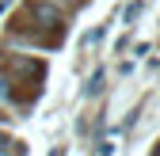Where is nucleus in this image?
Segmentation results:
<instances>
[{
    "label": "nucleus",
    "instance_id": "20e7f679",
    "mask_svg": "<svg viewBox=\"0 0 160 156\" xmlns=\"http://www.w3.org/2000/svg\"><path fill=\"white\" fill-rule=\"evenodd\" d=\"M152 156H160V145H156V149H152Z\"/></svg>",
    "mask_w": 160,
    "mask_h": 156
},
{
    "label": "nucleus",
    "instance_id": "f257e3e1",
    "mask_svg": "<svg viewBox=\"0 0 160 156\" xmlns=\"http://www.w3.org/2000/svg\"><path fill=\"white\" fill-rule=\"evenodd\" d=\"M31 15H34L42 27H53V23H61V8H53V4H31Z\"/></svg>",
    "mask_w": 160,
    "mask_h": 156
},
{
    "label": "nucleus",
    "instance_id": "7ed1b4c3",
    "mask_svg": "<svg viewBox=\"0 0 160 156\" xmlns=\"http://www.w3.org/2000/svg\"><path fill=\"white\" fill-rule=\"evenodd\" d=\"M4 145H8V137H4V133H0V149H4Z\"/></svg>",
    "mask_w": 160,
    "mask_h": 156
},
{
    "label": "nucleus",
    "instance_id": "f03ea898",
    "mask_svg": "<svg viewBox=\"0 0 160 156\" xmlns=\"http://www.w3.org/2000/svg\"><path fill=\"white\" fill-rule=\"evenodd\" d=\"M0 99H8V84L4 80H0Z\"/></svg>",
    "mask_w": 160,
    "mask_h": 156
}]
</instances>
